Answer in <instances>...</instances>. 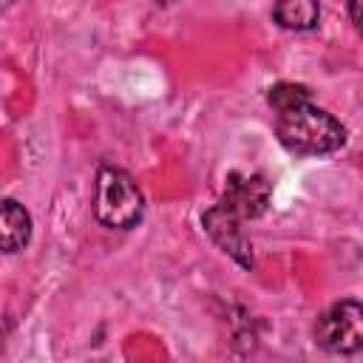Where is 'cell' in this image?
<instances>
[{
	"label": "cell",
	"instance_id": "obj_1",
	"mask_svg": "<svg viewBox=\"0 0 363 363\" xmlns=\"http://www.w3.org/2000/svg\"><path fill=\"white\" fill-rule=\"evenodd\" d=\"M275 133H278V139L286 150L303 153V156L332 153L346 142L343 125L329 111L318 108L312 99L278 111Z\"/></svg>",
	"mask_w": 363,
	"mask_h": 363
},
{
	"label": "cell",
	"instance_id": "obj_2",
	"mask_svg": "<svg viewBox=\"0 0 363 363\" xmlns=\"http://www.w3.org/2000/svg\"><path fill=\"white\" fill-rule=\"evenodd\" d=\"M145 213V196L130 173L119 167H99L96 173V196H94V216L99 224L111 230H130L139 224Z\"/></svg>",
	"mask_w": 363,
	"mask_h": 363
},
{
	"label": "cell",
	"instance_id": "obj_3",
	"mask_svg": "<svg viewBox=\"0 0 363 363\" xmlns=\"http://www.w3.org/2000/svg\"><path fill=\"white\" fill-rule=\"evenodd\" d=\"M315 340L332 354H354L363 349V303L337 301L315 323Z\"/></svg>",
	"mask_w": 363,
	"mask_h": 363
},
{
	"label": "cell",
	"instance_id": "obj_4",
	"mask_svg": "<svg viewBox=\"0 0 363 363\" xmlns=\"http://www.w3.org/2000/svg\"><path fill=\"white\" fill-rule=\"evenodd\" d=\"M201 224L207 230V235L241 267H252V244L241 227V218L235 213H230L224 204H213L204 216Z\"/></svg>",
	"mask_w": 363,
	"mask_h": 363
},
{
	"label": "cell",
	"instance_id": "obj_5",
	"mask_svg": "<svg viewBox=\"0 0 363 363\" xmlns=\"http://www.w3.org/2000/svg\"><path fill=\"white\" fill-rule=\"evenodd\" d=\"M269 182L258 173H230L227 190L218 204H224L230 213H235L241 221L244 218H258L267 204H269Z\"/></svg>",
	"mask_w": 363,
	"mask_h": 363
},
{
	"label": "cell",
	"instance_id": "obj_6",
	"mask_svg": "<svg viewBox=\"0 0 363 363\" xmlns=\"http://www.w3.org/2000/svg\"><path fill=\"white\" fill-rule=\"evenodd\" d=\"M0 235H3V250L6 252H17L20 247H26V241L31 238V216L23 204H17L14 199L3 201V213H0Z\"/></svg>",
	"mask_w": 363,
	"mask_h": 363
},
{
	"label": "cell",
	"instance_id": "obj_7",
	"mask_svg": "<svg viewBox=\"0 0 363 363\" xmlns=\"http://www.w3.org/2000/svg\"><path fill=\"white\" fill-rule=\"evenodd\" d=\"M272 17L278 20L281 28L289 31H309L320 20V6L312 0H284L272 6Z\"/></svg>",
	"mask_w": 363,
	"mask_h": 363
},
{
	"label": "cell",
	"instance_id": "obj_8",
	"mask_svg": "<svg viewBox=\"0 0 363 363\" xmlns=\"http://www.w3.org/2000/svg\"><path fill=\"white\" fill-rule=\"evenodd\" d=\"M269 105L275 108V113L278 111H284V108H292V105H298V102H306V99H312V94H309V88H303V85H295V82H281V85H275V88H269Z\"/></svg>",
	"mask_w": 363,
	"mask_h": 363
},
{
	"label": "cell",
	"instance_id": "obj_9",
	"mask_svg": "<svg viewBox=\"0 0 363 363\" xmlns=\"http://www.w3.org/2000/svg\"><path fill=\"white\" fill-rule=\"evenodd\" d=\"M349 17H352L354 28L363 34V3H352V6H349Z\"/></svg>",
	"mask_w": 363,
	"mask_h": 363
}]
</instances>
